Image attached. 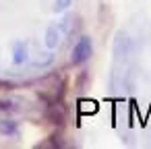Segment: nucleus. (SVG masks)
Instances as JSON below:
<instances>
[{"mask_svg":"<svg viewBox=\"0 0 151 149\" xmlns=\"http://www.w3.org/2000/svg\"><path fill=\"white\" fill-rule=\"evenodd\" d=\"M110 87L114 93H132L137 87V66L134 62H114V71L110 77Z\"/></svg>","mask_w":151,"mask_h":149,"instance_id":"1","label":"nucleus"},{"mask_svg":"<svg viewBox=\"0 0 151 149\" xmlns=\"http://www.w3.org/2000/svg\"><path fill=\"white\" fill-rule=\"evenodd\" d=\"M143 44L128 31H118L114 37V62H134Z\"/></svg>","mask_w":151,"mask_h":149,"instance_id":"2","label":"nucleus"},{"mask_svg":"<svg viewBox=\"0 0 151 149\" xmlns=\"http://www.w3.org/2000/svg\"><path fill=\"white\" fill-rule=\"evenodd\" d=\"M91 56H93V42H91V37L83 35L73 48V62L75 64H85Z\"/></svg>","mask_w":151,"mask_h":149,"instance_id":"3","label":"nucleus"},{"mask_svg":"<svg viewBox=\"0 0 151 149\" xmlns=\"http://www.w3.org/2000/svg\"><path fill=\"white\" fill-rule=\"evenodd\" d=\"M62 37H64V31L60 29V25H52V27H48V31H46V46H48L50 50H56V48L62 44Z\"/></svg>","mask_w":151,"mask_h":149,"instance_id":"4","label":"nucleus"},{"mask_svg":"<svg viewBox=\"0 0 151 149\" xmlns=\"http://www.w3.org/2000/svg\"><path fill=\"white\" fill-rule=\"evenodd\" d=\"M0 135H2V137H9V139H17V137L21 135L19 124L13 122V120H0Z\"/></svg>","mask_w":151,"mask_h":149,"instance_id":"5","label":"nucleus"},{"mask_svg":"<svg viewBox=\"0 0 151 149\" xmlns=\"http://www.w3.org/2000/svg\"><path fill=\"white\" fill-rule=\"evenodd\" d=\"M27 60V44L25 42H17L13 46V62L15 64H23Z\"/></svg>","mask_w":151,"mask_h":149,"instance_id":"6","label":"nucleus"},{"mask_svg":"<svg viewBox=\"0 0 151 149\" xmlns=\"http://www.w3.org/2000/svg\"><path fill=\"white\" fill-rule=\"evenodd\" d=\"M70 4H73V0H54V11L56 13H64Z\"/></svg>","mask_w":151,"mask_h":149,"instance_id":"7","label":"nucleus"},{"mask_svg":"<svg viewBox=\"0 0 151 149\" xmlns=\"http://www.w3.org/2000/svg\"><path fill=\"white\" fill-rule=\"evenodd\" d=\"M42 56H44V58L35 60V66H42V68H44V66H48V64H52V62H54V54H52V52H48V54H42Z\"/></svg>","mask_w":151,"mask_h":149,"instance_id":"8","label":"nucleus"}]
</instances>
